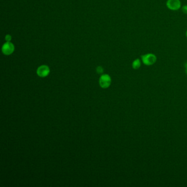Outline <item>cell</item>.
<instances>
[{
	"mask_svg": "<svg viewBox=\"0 0 187 187\" xmlns=\"http://www.w3.org/2000/svg\"><path fill=\"white\" fill-rule=\"evenodd\" d=\"M186 37H187V31H186Z\"/></svg>",
	"mask_w": 187,
	"mask_h": 187,
	"instance_id": "11",
	"label": "cell"
},
{
	"mask_svg": "<svg viewBox=\"0 0 187 187\" xmlns=\"http://www.w3.org/2000/svg\"><path fill=\"white\" fill-rule=\"evenodd\" d=\"M12 37L10 34H7V35H6L5 40H6V42H10V41L12 40Z\"/></svg>",
	"mask_w": 187,
	"mask_h": 187,
	"instance_id": "7",
	"label": "cell"
},
{
	"mask_svg": "<svg viewBox=\"0 0 187 187\" xmlns=\"http://www.w3.org/2000/svg\"><path fill=\"white\" fill-rule=\"evenodd\" d=\"M142 61L139 58H137L135 59L132 63V67L133 69L135 70H137L140 69L142 65Z\"/></svg>",
	"mask_w": 187,
	"mask_h": 187,
	"instance_id": "6",
	"label": "cell"
},
{
	"mask_svg": "<svg viewBox=\"0 0 187 187\" xmlns=\"http://www.w3.org/2000/svg\"><path fill=\"white\" fill-rule=\"evenodd\" d=\"M166 5L169 10L172 11H177L182 8L180 0H167Z\"/></svg>",
	"mask_w": 187,
	"mask_h": 187,
	"instance_id": "2",
	"label": "cell"
},
{
	"mask_svg": "<svg viewBox=\"0 0 187 187\" xmlns=\"http://www.w3.org/2000/svg\"><path fill=\"white\" fill-rule=\"evenodd\" d=\"M15 47L13 43L11 42H6L2 47V52L4 55H10L13 53Z\"/></svg>",
	"mask_w": 187,
	"mask_h": 187,
	"instance_id": "3",
	"label": "cell"
},
{
	"mask_svg": "<svg viewBox=\"0 0 187 187\" xmlns=\"http://www.w3.org/2000/svg\"><path fill=\"white\" fill-rule=\"evenodd\" d=\"M141 61L146 66H151L154 64L157 61L156 55L149 53L141 55Z\"/></svg>",
	"mask_w": 187,
	"mask_h": 187,
	"instance_id": "1",
	"label": "cell"
},
{
	"mask_svg": "<svg viewBox=\"0 0 187 187\" xmlns=\"http://www.w3.org/2000/svg\"><path fill=\"white\" fill-rule=\"evenodd\" d=\"M50 69L48 66L46 65H42L37 69V74L41 78H45L49 75Z\"/></svg>",
	"mask_w": 187,
	"mask_h": 187,
	"instance_id": "5",
	"label": "cell"
},
{
	"mask_svg": "<svg viewBox=\"0 0 187 187\" xmlns=\"http://www.w3.org/2000/svg\"><path fill=\"white\" fill-rule=\"evenodd\" d=\"M182 10L185 14H187V4L184 5L182 7Z\"/></svg>",
	"mask_w": 187,
	"mask_h": 187,
	"instance_id": "9",
	"label": "cell"
},
{
	"mask_svg": "<svg viewBox=\"0 0 187 187\" xmlns=\"http://www.w3.org/2000/svg\"><path fill=\"white\" fill-rule=\"evenodd\" d=\"M112 83V78L108 74L102 75L99 78V85L103 89L109 87Z\"/></svg>",
	"mask_w": 187,
	"mask_h": 187,
	"instance_id": "4",
	"label": "cell"
},
{
	"mask_svg": "<svg viewBox=\"0 0 187 187\" xmlns=\"http://www.w3.org/2000/svg\"><path fill=\"white\" fill-rule=\"evenodd\" d=\"M97 72L99 74H102L103 72H104V69H103V68H102V67H101V66H99L98 67H97Z\"/></svg>",
	"mask_w": 187,
	"mask_h": 187,
	"instance_id": "8",
	"label": "cell"
},
{
	"mask_svg": "<svg viewBox=\"0 0 187 187\" xmlns=\"http://www.w3.org/2000/svg\"><path fill=\"white\" fill-rule=\"evenodd\" d=\"M184 67H185V71H186V73L187 74V61L185 63L184 65Z\"/></svg>",
	"mask_w": 187,
	"mask_h": 187,
	"instance_id": "10",
	"label": "cell"
}]
</instances>
